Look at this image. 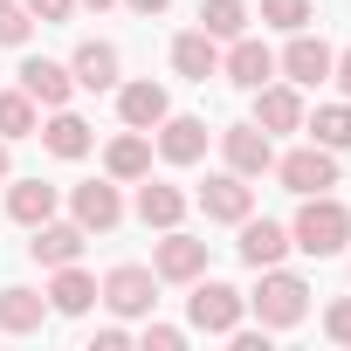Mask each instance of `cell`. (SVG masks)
<instances>
[{
    "label": "cell",
    "instance_id": "6da1fadb",
    "mask_svg": "<svg viewBox=\"0 0 351 351\" xmlns=\"http://www.w3.org/2000/svg\"><path fill=\"white\" fill-rule=\"evenodd\" d=\"M344 241H351V207L330 200V193H303V214L289 228V248H303V255H344Z\"/></svg>",
    "mask_w": 351,
    "mask_h": 351
},
{
    "label": "cell",
    "instance_id": "7a4b0ae2",
    "mask_svg": "<svg viewBox=\"0 0 351 351\" xmlns=\"http://www.w3.org/2000/svg\"><path fill=\"white\" fill-rule=\"evenodd\" d=\"M248 303H255L262 330H289V324H303V310H310V282L276 262V269H262V289H255Z\"/></svg>",
    "mask_w": 351,
    "mask_h": 351
},
{
    "label": "cell",
    "instance_id": "3957f363",
    "mask_svg": "<svg viewBox=\"0 0 351 351\" xmlns=\"http://www.w3.org/2000/svg\"><path fill=\"white\" fill-rule=\"evenodd\" d=\"M241 310H248V296H241L234 282H200V276H193V296H186V317H193V330H207V337H228V330L241 324Z\"/></svg>",
    "mask_w": 351,
    "mask_h": 351
},
{
    "label": "cell",
    "instance_id": "277c9868",
    "mask_svg": "<svg viewBox=\"0 0 351 351\" xmlns=\"http://www.w3.org/2000/svg\"><path fill=\"white\" fill-rule=\"evenodd\" d=\"M276 180H282L289 193H330V186H337V152H324V145H296V152L276 158Z\"/></svg>",
    "mask_w": 351,
    "mask_h": 351
},
{
    "label": "cell",
    "instance_id": "5b68a950",
    "mask_svg": "<svg viewBox=\"0 0 351 351\" xmlns=\"http://www.w3.org/2000/svg\"><path fill=\"white\" fill-rule=\"evenodd\" d=\"M97 296H104L117 317H145V310L158 303V276H152V269H138V262H117V269L97 282Z\"/></svg>",
    "mask_w": 351,
    "mask_h": 351
},
{
    "label": "cell",
    "instance_id": "8992f818",
    "mask_svg": "<svg viewBox=\"0 0 351 351\" xmlns=\"http://www.w3.org/2000/svg\"><path fill=\"white\" fill-rule=\"evenodd\" d=\"M221 158H228V172H241V180H262L276 165V138L262 124H228L221 131Z\"/></svg>",
    "mask_w": 351,
    "mask_h": 351
},
{
    "label": "cell",
    "instance_id": "52a82bcc",
    "mask_svg": "<svg viewBox=\"0 0 351 351\" xmlns=\"http://www.w3.org/2000/svg\"><path fill=\"white\" fill-rule=\"evenodd\" d=\"M330 62H337V56H330V42H324V35H303V28H296V35H289V49L276 56V69H282L296 90H317V83L330 76Z\"/></svg>",
    "mask_w": 351,
    "mask_h": 351
},
{
    "label": "cell",
    "instance_id": "ba28073f",
    "mask_svg": "<svg viewBox=\"0 0 351 351\" xmlns=\"http://www.w3.org/2000/svg\"><path fill=\"white\" fill-rule=\"evenodd\" d=\"M152 276H158V282H193V276H207V241L165 228V241L152 248Z\"/></svg>",
    "mask_w": 351,
    "mask_h": 351
},
{
    "label": "cell",
    "instance_id": "9c48e42d",
    "mask_svg": "<svg viewBox=\"0 0 351 351\" xmlns=\"http://www.w3.org/2000/svg\"><path fill=\"white\" fill-rule=\"evenodd\" d=\"M200 214H207V221H221V228H241V221L255 214L248 180H241V172H214V180L200 186Z\"/></svg>",
    "mask_w": 351,
    "mask_h": 351
},
{
    "label": "cell",
    "instance_id": "30bf717a",
    "mask_svg": "<svg viewBox=\"0 0 351 351\" xmlns=\"http://www.w3.org/2000/svg\"><path fill=\"white\" fill-rule=\"evenodd\" d=\"M117 117H124V131H158L165 117H172V97H165V83H124L117 90Z\"/></svg>",
    "mask_w": 351,
    "mask_h": 351
},
{
    "label": "cell",
    "instance_id": "8fae6325",
    "mask_svg": "<svg viewBox=\"0 0 351 351\" xmlns=\"http://www.w3.org/2000/svg\"><path fill=\"white\" fill-rule=\"evenodd\" d=\"M69 214H76V228H83V234H110V228L124 221V200H117V186L90 180V186H76V193H69Z\"/></svg>",
    "mask_w": 351,
    "mask_h": 351
},
{
    "label": "cell",
    "instance_id": "7c38bea8",
    "mask_svg": "<svg viewBox=\"0 0 351 351\" xmlns=\"http://www.w3.org/2000/svg\"><path fill=\"white\" fill-rule=\"evenodd\" d=\"M221 76H228L234 90H262V83L276 76V56H269V42H255V35H234V49H228Z\"/></svg>",
    "mask_w": 351,
    "mask_h": 351
},
{
    "label": "cell",
    "instance_id": "4fadbf2b",
    "mask_svg": "<svg viewBox=\"0 0 351 351\" xmlns=\"http://www.w3.org/2000/svg\"><path fill=\"white\" fill-rule=\"evenodd\" d=\"M21 90H28L42 110H62V104H69V90H76V76H69V62L28 56V62H21Z\"/></svg>",
    "mask_w": 351,
    "mask_h": 351
},
{
    "label": "cell",
    "instance_id": "5bb4252c",
    "mask_svg": "<svg viewBox=\"0 0 351 351\" xmlns=\"http://www.w3.org/2000/svg\"><path fill=\"white\" fill-rule=\"evenodd\" d=\"M255 97V124L276 138V131H303V97H296V83H262V90H248Z\"/></svg>",
    "mask_w": 351,
    "mask_h": 351
},
{
    "label": "cell",
    "instance_id": "9a60e30c",
    "mask_svg": "<svg viewBox=\"0 0 351 351\" xmlns=\"http://www.w3.org/2000/svg\"><path fill=\"white\" fill-rule=\"evenodd\" d=\"M83 241H90V234H83L76 221H56V214H49V221L35 228V241H28V255H35L42 269H62V262H76V255H83Z\"/></svg>",
    "mask_w": 351,
    "mask_h": 351
},
{
    "label": "cell",
    "instance_id": "2e32d148",
    "mask_svg": "<svg viewBox=\"0 0 351 351\" xmlns=\"http://www.w3.org/2000/svg\"><path fill=\"white\" fill-rule=\"evenodd\" d=\"M158 158H165V165L207 158V117H165V124H158Z\"/></svg>",
    "mask_w": 351,
    "mask_h": 351
},
{
    "label": "cell",
    "instance_id": "e0dca14e",
    "mask_svg": "<svg viewBox=\"0 0 351 351\" xmlns=\"http://www.w3.org/2000/svg\"><path fill=\"white\" fill-rule=\"evenodd\" d=\"M234 248H241V262H248V269H276V262L289 255V228H276V221H255V214H248Z\"/></svg>",
    "mask_w": 351,
    "mask_h": 351
},
{
    "label": "cell",
    "instance_id": "ac0fdd59",
    "mask_svg": "<svg viewBox=\"0 0 351 351\" xmlns=\"http://www.w3.org/2000/svg\"><path fill=\"white\" fill-rule=\"evenodd\" d=\"M172 69H180L186 83H207V76H221V42H214L207 28L180 35V42H172Z\"/></svg>",
    "mask_w": 351,
    "mask_h": 351
},
{
    "label": "cell",
    "instance_id": "d6986e66",
    "mask_svg": "<svg viewBox=\"0 0 351 351\" xmlns=\"http://www.w3.org/2000/svg\"><path fill=\"white\" fill-rule=\"evenodd\" d=\"M90 303H97V276H83L76 262H62L56 282H49V310H56V317H83Z\"/></svg>",
    "mask_w": 351,
    "mask_h": 351
},
{
    "label": "cell",
    "instance_id": "ffe728a7",
    "mask_svg": "<svg viewBox=\"0 0 351 351\" xmlns=\"http://www.w3.org/2000/svg\"><path fill=\"white\" fill-rule=\"evenodd\" d=\"M69 76H76V90H117V49L110 42H83Z\"/></svg>",
    "mask_w": 351,
    "mask_h": 351
},
{
    "label": "cell",
    "instance_id": "44dd1931",
    "mask_svg": "<svg viewBox=\"0 0 351 351\" xmlns=\"http://www.w3.org/2000/svg\"><path fill=\"white\" fill-rule=\"evenodd\" d=\"M42 317H49V296H35V289H0V330H8V337L42 330Z\"/></svg>",
    "mask_w": 351,
    "mask_h": 351
},
{
    "label": "cell",
    "instance_id": "7402d4cb",
    "mask_svg": "<svg viewBox=\"0 0 351 351\" xmlns=\"http://www.w3.org/2000/svg\"><path fill=\"white\" fill-rule=\"evenodd\" d=\"M104 172H110V180H145V172H152V138H145V131H124V138H110V152H104Z\"/></svg>",
    "mask_w": 351,
    "mask_h": 351
},
{
    "label": "cell",
    "instance_id": "603a6c76",
    "mask_svg": "<svg viewBox=\"0 0 351 351\" xmlns=\"http://www.w3.org/2000/svg\"><path fill=\"white\" fill-rule=\"evenodd\" d=\"M35 138H42V145H49L56 158H83V152H90V124H83V117H76L69 104H62V110H56V117H49V124H42Z\"/></svg>",
    "mask_w": 351,
    "mask_h": 351
},
{
    "label": "cell",
    "instance_id": "cb8c5ba5",
    "mask_svg": "<svg viewBox=\"0 0 351 351\" xmlns=\"http://www.w3.org/2000/svg\"><path fill=\"white\" fill-rule=\"evenodd\" d=\"M8 214H14L21 228H42V221L56 214V186H49V180H14V186H8Z\"/></svg>",
    "mask_w": 351,
    "mask_h": 351
},
{
    "label": "cell",
    "instance_id": "d4e9b609",
    "mask_svg": "<svg viewBox=\"0 0 351 351\" xmlns=\"http://www.w3.org/2000/svg\"><path fill=\"white\" fill-rule=\"evenodd\" d=\"M138 221H145V228H180V221H186V193H180V186H158V180L138 186Z\"/></svg>",
    "mask_w": 351,
    "mask_h": 351
},
{
    "label": "cell",
    "instance_id": "484cf974",
    "mask_svg": "<svg viewBox=\"0 0 351 351\" xmlns=\"http://www.w3.org/2000/svg\"><path fill=\"white\" fill-rule=\"evenodd\" d=\"M42 131V104L28 90H0V138H35Z\"/></svg>",
    "mask_w": 351,
    "mask_h": 351
},
{
    "label": "cell",
    "instance_id": "4316f807",
    "mask_svg": "<svg viewBox=\"0 0 351 351\" xmlns=\"http://www.w3.org/2000/svg\"><path fill=\"white\" fill-rule=\"evenodd\" d=\"M303 131H310V145L344 152V145H351V104H324L317 117H303Z\"/></svg>",
    "mask_w": 351,
    "mask_h": 351
},
{
    "label": "cell",
    "instance_id": "83f0119b",
    "mask_svg": "<svg viewBox=\"0 0 351 351\" xmlns=\"http://www.w3.org/2000/svg\"><path fill=\"white\" fill-rule=\"evenodd\" d=\"M200 28H207L214 42L248 35V0H207V8H200Z\"/></svg>",
    "mask_w": 351,
    "mask_h": 351
},
{
    "label": "cell",
    "instance_id": "f1b7e54d",
    "mask_svg": "<svg viewBox=\"0 0 351 351\" xmlns=\"http://www.w3.org/2000/svg\"><path fill=\"white\" fill-rule=\"evenodd\" d=\"M28 28H35V14L21 8V0H0V49H21Z\"/></svg>",
    "mask_w": 351,
    "mask_h": 351
},
{
    "label": "cell",
    "instance_id": "f546056e",
    "mask_svg": "<svg viewBox=\"0 0 351 351\" xmlns=\"http://www.w3.org/2000/svg\"><path fill=\"white\" fill-rule=\"evenodd\" d=\"M262 21L282 28V35H296V28L310 21V0H262Z\"/></svg>",
    "mask_w": 351,
    "mask_h": 351
},
{
    "label": "cell",
    "instance_id": "4dcf8cb0",
    "mask_svg": "<svg viewBox=\"0 0 351 351\" xmlns=\"http://www.w3.org/2000/svg\"><path fill=\"white\" fill-rule=\"evenodd\" d=\"M324 330H330L337 344H351V296H337V303L324 310Z\"/></svg>",
    "mask_w": 351,
    "mask_h": 351
},
{
    "label": "cell",
    "instance_id": "1f68e13d",
    "mask_svg": "<svg viewBox=\"0 0 351 351\" xmlns=\"http://www.w3.org/2000/svg\"><path fill=\"white\" fill-rule=\"evenodd\" d=\"M21 8H28L35 21H69V14H76V0H21Z\"/></svg>",
    "mask_w": 351,
    "mask_h": 351
},
{
    "label": "cell",
    "instance_id": "d6a6232c",
    "mask_svg": "<svg viewBox=\"0 0 351 351\" xmlns=\"http://www.w3.org/2000/svg\"><path fill=\"white\" fill-rule=\"evenodd\" d=\"M186 344V330H172V324H152L145 330V351H180Z\"/></svg>",
    "mask_w": 351,
    "mask_h": 351
},
{
    "label": "cell",
    "instance_id": "836d02e7",
    "mask_svg": "<svg viewBox=\"0 0 351 351\" xmlns=\"http://www.w3.org/2000/svg\"><path fill=\"white\" fill-rule=\"evenodd\" d=\"M124 344H131V337H124V330L110 324V330H97V344H90V351H124Z\"/></svg>",
    "mask_w": 351,
    "mask_h": 351
},
{
    "label": "cell",
    "instance_id": "e575fe53",
    "mask_svg": "<svg viewBox=\"0 0 351 351\" xmlns=\"http://www.w3.org/2000/svg\"><path fill=\"white\" fill-rule=\"evenodd\" d=\"M330 76H337V90H344V104H351V49H344V56L330 62Z\"/></svg>",
    "mask_w": 351,
    "mask_h": 351
},
{
    "label": "cell",
    "instance_id": "d590c367",
    "mask_svg": "<svg viewBox=\"0 0 351 351\" xmlns=\"http://www.w3.org/2000/svg\"><path fill=\"white\" fill-rule=\"evenodd\" d=\"M124 8H131V14H165L172 0H124Z\"/></svg>",
    "mask_w": 351,
    "mask_h": 351
},
{
    "label": "cell",
    "instance_id": "8d00e7d4",
    "mask_svg": "<svg viewBox=\"0 0 351 351\" xmlns=\"http://www.w3.org/2000/svg\"><path fill=\"white\" fill-rule=\"evenodd\" d=\"M0 180H8V138H0Z\"/></svg>",
    "mask_w": 351,
    "mask_h": 351
},
{
    "label": "cell",
    "instance_id": "74e56055",
    "mask_svg": "<svg viewBox=\"0 0 351 351\" xmlns=\"http://www.w3.org/2000/svg\"><path fill=\"white\" fill-rule=\"evenodd\" d=\"M83 8H110V0H83Z\"/></svg>",
    "mask_w": 351,
    "mask_h": 351
}]
</instances>
